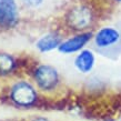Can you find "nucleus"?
I'll return each mask as SVG.
<instances>
[{
	"mask_svg": "<svg viewBox=\"0 0 121 121\" xmlns=\"http://www.w3.org/2000/svg\"><path fill=\"white\" fill-rule=\"evenodd\" d=\"M10 99L16 106L28 108L37 102L38 93L31 83L18 81L10 89Z\"/></svg>",
	"mask_w": 121,
	"mask_h": 121,
	"instance_id": "f257e3e1",
	"label": "nucleus"
},
{
	"mask_svg": "<svg viewBox=\"0 0 121 121\" xmlns=\"http://www.w3.org/2000/svg\"><path fill=\"white\" fill-rule=\"evenodd\" d=\"M95 65V56L92 50L83 49L74 58V67L81 73L91 72Z\"/></svg>",
	"mask_w": 121,
	"mask_h": 121,
	"instance_id": "0eeeda50",
	"label": "nucleus"
},
{
	"mask_svg": "<svg viewBox=\"0 0 121 121\" xmlns=\"http://www.w3.org/2000/svg\"><path fill=\"white\" fill-rule=\"evenodd\" d=\"M18 17L16 0H0V27H15L18 22Z\"/></svg>",
	"mask_w": 121,
	"mask_h": 121,
	"instance_id": "20e7f679",
	"label": "nucleus"
},
{
	"mask_svg": "<svg viewBox=\"0 0 121 121\" xmlns=\"http://www.w3.org/2000/svg\"><path fill=\"white\" fill-rule=\"evenodd\" d=\"M104 121H112V120H104Z\"/></svg>",
	"mask_w": 121,
	"mask_h": 121,
	"instance_id": "ddd939ff",
	"label": "nucleus"
},
{
	"mask_svg": "<svg viewBox=\"0 0 121 121\" xmlns=\"http://www.w3.org/2000/svg\"><path fill=\"white\" fill-rule=\"evenodd\" d=\"M31 121H51V120H49V119H47V118L38 117V118H35V119H32Z\"/></svg>",
	"mask_w": 121,
	"mask_h": 121,
	"instance_id": "9b49d317",
	"label": "nucleus"
},
{
	"mask_svg": "<svg viewBox=\"0 0 121 121\" xmlns=\"http://www.w3.org/2000/svg\"><path fill=\"white\" fill-rule=\"evenodd\" d=\"M120 32L116 28L112 27H104L97 31L95 35V43L100 49H107L114 44H117L120 40Z\"/></svg>",
	"mask_w": 121,
	"mask_h": 121,
	"instance_id": "423d86ee",
	"label": "nucleus"
},
{
	"mask_svg": "<svg viewBox=\"0 0 121 121\" xmlns=\"http://www.w3.org/2000/svg\"><path fill=\"white\" fill-rule=\"evenodd\" d=\"M62 42V39L56 32H49L43 35L37 41L36 47L40 52H49L55 49H58Z\"/></svg>",
	"mask_w": 121,
	"mask_h": 121,
	"instance_id": "6e6552de",
	"label": "nucleus"
},
{
	"mask_svg": "<svg viewBox=\"0 0 121 121\" xmlns=\"http://www.w3.org/2000/svg\"><path fill=\"white\" fill-rule=\"evenodd\" d=\"M117 1H118V2H120V4H121V0H117Z\"/></svg>",
	"mask_w": 121,
	"mask_h": 121,
	"instance_id": "f8f14e48",
	"label": "nucleus"
},
{
	"mask_svg": "<svg viewBox=\"0 0 121 121\" xmlns=\"http://www.w3.org/2000/svg\"><path fill=\"white\" fill-rule=\"evenodd\" d=\"M120 121H121V120H120Z\"/></svg>",
	"mask_w": 121,
	"mask_h": 121,
	"instance_id": "4468645a",
	"label": "nucleus"
},
{
	"mask_svg": "<svg viewBox=\"0 0 121 121\" xmlns=\"http://www.w3.org/2000/svg\"><path fill=\"white\" fill-rule=\"evenodd\" d=\"M21 1L26 4L27 7H30V8L39 7L43 2V0H21Z\"/></svg>",
	"mask_w": 121,
	"mask_h": 121,
	"instance_id": "9d476101",
	"label": "nucleus"
},
{
	"mask_svg": "<svg viewBox=\"0 0 121 121\" xmlns=\"http://www.w3.org/2000/svg\"><path fill=\"white\" fill-rule=\"evenodd\" d=\"M35 80L37 81L39 88L44 91H50L57 87L59 83V73L55 67L49 65L38 66L33 72Z\"/></svg>",
	"mask_w": 121,
	"mask_h": 121,
	"instance_id": "7ed1b4c3",
	"label": "nucleus"
},
{
	"mask_svg": "<svg viewBox=\"0 0 121 121\" xmlns=\"http://www.w3.org/2000/svg\"><path fill=\"white\" fill-rule=\"evenodd\" d=\"M93 22V12L87 6H77L66 15V23L70 29L84 32Z\"/></svg>",
	"mask_w": 121,
	"mask_h": 121,
	"instance_id": "f03ea898",
	"label": "nucleus"
},
{
	"mask_svg": "<svg viewBox=\"0 0 121 121\" xmlns=\"http://www.w3.org/2000/svg\"><path fill=\"white\" fill-rule=\"evenodd\" d=\"M17 68V61L16 59L9 53H0V74L1 76H8L12 73Z\"/></svg>",
	"mask_w": 121,
	"mask_h": 121,
	"instance_id": "1a4fd4ad",
	"label": "nucleus"
},
{
	"mask_svg": "<svg viewBox=\"0 0 121 121\" xmlns=\"http://www.w3.org/2000/svg\"><path fill=\"white\" fill-rule=\"evenodd\" d=\"M91 38H92L91 32H80L76 35V36H73V37L62 41L60 47L58 48V50L61 53H65V55L81 51V50H83L84 46L90 41Z\"/></svg>",
	"mask_w": 121,
	"mask_h": 121,
	"instance_id": "39448f33",
	"label": "nucleus"
}]
</instances>
